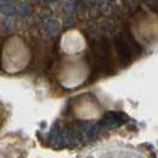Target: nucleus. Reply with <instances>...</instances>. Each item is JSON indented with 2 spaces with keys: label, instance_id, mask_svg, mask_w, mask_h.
<instances>
[{
  "label": "nucleus",
  "instance_id": "1",
  "mask_svg": "<svg viewBox=\"0 0 158 158\" xmlns=\"http://www.w3.org/2000/svg\"><path fill=\"white\" fill-rule=\"evenodd\" d=\"M123 119H124V115L121 113L108 112L105 114L102 121H101V125L106 128H115L124 124L125 120H123Z\"/></svg>",
  "mask_w": 158,
  "mask_h": 158
},
{
  "label": "nucleus",
  "instance_id": "2",
  "mask_svg": "<svg viewBox=\"0 0 158 158\" xmlns=\"http://www.w3.org/2000/svg\"><path fill=\"white\" fill-rule=\"evenodd\" d=\"M115 47L118 49V52H119V55H120V57H121V61H124V62L128 61L130 54H128V50H127V47H126V44H125V42L123 40H117Z\"/></svg>",
  "mask_w": 158,
  "mask_h": 158
}]
</instances>
